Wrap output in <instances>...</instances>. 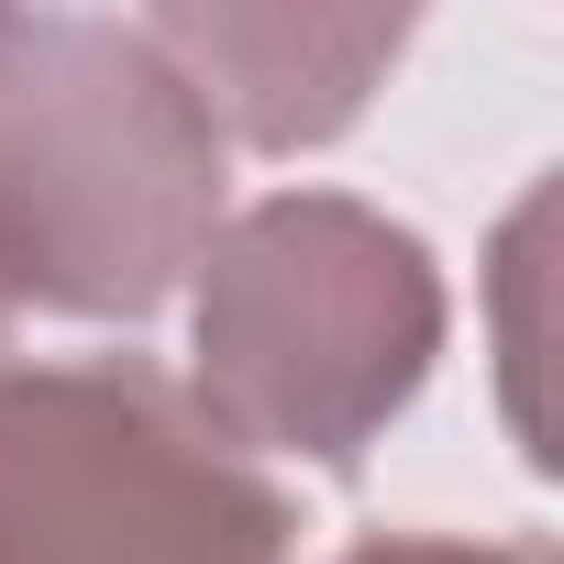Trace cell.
Listing matches in <instances>:
<instances>
[{
    "instance_id": "obj_1",
    "label": "cell",
    "mask_w": 564,
    "mask_h": 564,
    "mask_svg": "<svg viewBox=\"0 0 564 564\" xmlns=\"http://www.w3.org/2000/svg\"><path fill=\"white\" fill-rule=\"evenodd\" d=\"M221 232V133L100 12H0V300L155 322Z\"/></svg>"
},
{
    "instance_id": "obj_2",
    "label": "cell",
    "mask_w": 564,
    "mask_h": 564,
    "mask_svg": "<svg viewBox=\"0 0 564 564\" xmlns=\"http://www.w3.org/2000/svg\"><path fill=\"white\" fill-rule=\"evenodd\" d=\"M188 410L254 465H355L443 355V265L344 188H276L199 243Z\"/></svg>"
},
{
    "instance_id": "obj_3",
    "label": "cell",
    "mask_w": 564,
    "mask_h": 564,
    "mask_svg": "<svg viewBox=\"0 0 564 564\" xmlns=\"http://www.w3.org/2000/svg\"><path fill=\"white\" fill-rule=\"evenodd\" d=\"M0 564H300V509L166 366H0Z\"/></svg>"
},
{
    "instance_id": "obj_4",
    "label": "cell",
    "mask_w": 564,
    "mask_h": 564,
    "mask_svg": "<svg viewBox=\"0 0 564 564\" xmlns=\"http://www.w3.org/2000/svg\"><path fill=\"white\" fill-rule=\"evenodd\" d=\"M144 45L177 67V89L210 111L221 144L300 155V144H333L377 100V78L399 67L410 23L399 12H254V0H177V12H144Z\"/></svg>"
},
{
    "instance_id": "obj_5",
    "label": "cell",
    "mask_w": 564,
    "mask_h": 564,
    "mask_svg": "<svg viewBox=\"0 0 564 564\" xmlns=\"http://www.w3.org/2000/svg\"><path fill=\"white\" fill-rule=\"evenodd\" d=\"M333 564H553L542 542H465V531H377V542H344Z\"/></svg>"
},
{
    "instance_id": "obj_6",
    "label": "cell",
    "mask_w": 564,
    "mask_h": 564,
    "mask_svg": "<svg viewBox=\"0 0 564 564\" xmlns=\"http://www.w3.org/2000/svg\"><path fill=\"white\" fill-rule=\"evenodd\" d=\"M12 322H23V311H12V300H0V344H12Z\"/></svg>"
}]
</instances>
